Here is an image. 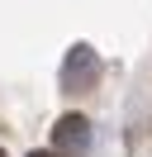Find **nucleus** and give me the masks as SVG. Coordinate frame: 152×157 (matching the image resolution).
<instances>
[{
    "label": "nucleus",
    "instance_id": "nucleus-1",
    "mask_svg": "<svg viewBox=\"0 0 152 157\" xmlns=\"http://www.w3.org/2000/svg\"><path fill=\"white\" fill-rule=\"evenodd\" d=\"M52 143H57V152H81L86 143H90V124H86L81 114H62L57 119V128H52Z\"/></svg>",
    "mask_w": 152,
    "mask_h": 157
},
{
    "label": "nucleus",
    "instance_id": "nucleus-2",
    "mask_svg": "<svg viewBox=\"0 0 152 157\" xmlns=\"http://www.w3.org/2000/svg\"><path fill=\"white\" fill-rule=\"evenodd\" d=\"M62 81H66V90H86V86L95 81V57H90V48H71Z\"/></svg>",
    "mask_w": 152,
    "mask_h": 157
},
{
    "label": "nucleus",
    "instance_id": "nucleus-3",
    "mask_svg": "<svg viewBox=\"0 0 152 157\" xmlns=\"http://www.w3.org/2000/svg\"><path fill=\"white\" fill-rule=\"evenodd\" d=\"M28 157H62V152H28Z\"/></svg>",
    "mask_w": 152,
    "mask_h": 157
},
{
    "label": "nucleus",
    "instance_id": "nucleus-4",
    "mask_svg": "<svg viewBox=\"0 0 152 157\" xmlns=\"http://www.w3.org/2000/svg\"><path fill=\"white\" fill-rule=\"evenodd\" d=\"M0 157H5V147H0Z\"/></svg>",
    "mask_w": 152,
    "mask_h": 157
}]
</instances>
